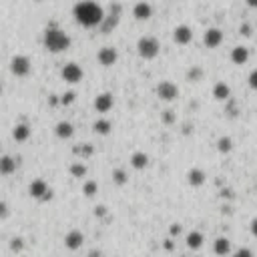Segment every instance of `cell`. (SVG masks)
I'll return each mask as SVG.
<instances>
[{
	"label": "cell",
	"mask_w": 257,
	"mask_h": 257,
	"mask_svg": "<svg viewBox=\"0 0 257 257\" xmlns=\"http://www.w3.org/2000/svg\"><path fill=\"white\" fill-rule=\"evenodd\" d=\"M73 14H75V20L84 28L100 26L102 20H105V10L95 0H80V2H77L73 8Z\"/></svg>",
	"instance_id": "6da1fadb"
},
{
	"label": "cell",
	"mask_w": 257,
	"mask_h": 257,
	"mask_svg": "<svg viewBox=\"0 0 257 257\" xmlns=\"http://www.w3.org/2000/svg\"><path fill=\"white\" fill-rule=\"evenodd\" d=\"M42 42H44V48L50 50V53H64V50L71 48V37L57 26H50L44 30Z\"/></svg>",
	"instance_id": "7a4b0ae2"
},
{
	"label": "cell",
	"mask_w": 257,
	"mask_h": 257,
	"mask_svg": "<svg viewBox=\"0 0 257 257\" xmlns=\"http://www.w3.org/2000/svg\"><path fill=\"white\" fill-rule=\"evenodd\" d=\"M137 53L145 60H153L161 53V44L155 37H141L139 42H137Z\"/></svg>",
	"instance_id": "3957f363"
},
{
	"label": "cell",
	"mask_w": 257,
	"mask_h": 257,
	"mask_svg": "<svg viewBox=\"0 0 257 257\" xmlns=\"http://www.w3.org/2000/svg\"><path fill=\"white\" fill-rule=\"evenodd\" d=\"M30 71H32V62H30L28 57H24V55H16V57H12V60H10V73H12L16 79H24V77H28Z\"/></svg>",
	"instance_id": "277c9868"
},
{
	"label": "cell",
	"mask_w": 257,
	"mask_h": 257,
	"mask_svg": "<svg viewBox=\"0 0 257 257\" xmlns=\"http://www.w3.org/2000/svg\"><path fill=\"white\" fill-rule=\"evenodd\" d=\"M28 195L32 199H39V201H50L53 199V191L48 189V183L44 179H34L28 185Z\"/></svg>",
	"instance_id": "5b68a950"
},
{
	"label": "cell",
	"mask_w": 257,
	"mask_h": 257,
	"mask_svg": "<svg viewBox=\"0 0 257 257\" xmlns=\"http://www.w3.org/2000/svg\"><path fill=\"white\" fill-rule=\"evenodd\" d=\"M82 77H84V71H82V66L77 64V62H68V64H64V66L60 68V79H62L64 82H68V84L80 82Z\"/></svg>",
	"instance_id": "8992f818"
},
{
	"label": "cell",
	"mask_w": 257,
	"mask_h": 257,
	"mask_svg": "<svg viewBox=\"0 0 257 257\" xmlns=\"http://www.w3.org/2000/svg\"><path fill=\"white\" fill-rule=\"evenodd\" d=\"M157 97L165 102H171V100H175L179 97V89H177V84L175 82H171V80H161L157 84Z\"/></svg>",
	"instance_id": "52a82bcc"
},
{
	"label": "cell",
	"mask_w": 257,
	"mask_h": 257,
	"mask_svg": "<svg viewBox=\"0 0 257 257\" xmlns=\"http://www.w3.org/2000/svg\"><path fill=\"white\" fill-rule=\"evenodd\" d=\"M97 60L102 66H113L119 60V50L115 46H102L99 53H97Z\"/></svg>",
	"instance_id": "ba28073f"
},
{
	"label": "cell",
	"mask_w": 257,
	"mask_h": 257,
	"mask_svg": "<svg viewBox=\"0 0 257 257\" xmlns=\"http://www.w3.org/2000/svg\"><path fill=\"white\" fill-rule=\"evenodd\" d=\"M221 42H223V30L221 28H207L203 34V44L207 48H217Z\"/></svg>",
	"instance_id": "9c48e42d"
},
{
	"label": "cell",
	"mask_w": 257,
	"mask_h": 257,
	"mask_svg": "<svg viewBox=\"0 0 257 257\" xmlns=\"http://www.w3.org/2000/svg\"><path fill=\"white\" fill-rule=\"evenodd\" d=\"M115 105V97L111 93H100L97 99H95V111L100 113V115H107Z\"/></svg>",
	"instance_id": "30bf717a"
},
{
	"label": "cell",
	"mask_w": 257,
	"mask_h": 257,
	"mask_svg": "<svg viewBox=\"0 0 257 257\" xmlns=\"http://www.w3.org/2000/svg\"><path fill=\"white\" fill-rule=\"evenodd\" d=\"M173 40H175V44H179V46H187V44L193 40V30L187 26V24L177 26V28L173 30Z\"/></svg>",
	"instance_id": "8fae6325"
},
{
	"label": "cell",
	"mask_w": 257,
	"mask_h": 257,
	"mask_svg": "<svg viewBox=\"0 0 257 257\" xmlns=\"http://www.w3.org/2000/svg\"><path fill=\"white\" fill-rule=\"evenodd\" d=\"M82 243H84V235H82V231H79V229L68 231L66 237H64V245H66V249H71V251L80 249Z\"/></svg>",
	"instance_id": "7c38bea8"
},
{
	"label": "cell",
	"mask_w": 257,
	"mask_h": 257,
	"mask_svg": "<svg viewBox=\"0 0 257 257\" xmlns=\"http://www.w3.org/2000/svg\"><path fill=\"white\" fill-rule=\"evenodd\" d=\"M133 16L137 20H149L153 16V6L149 2H145V0H141V2H137L133 6Z\"/></svg>",
	"instance_id": "4fadbf2b"
},
{
	"label": "cell",
	"mask_w": 257,
	"mask_h": 257,
	"mask_svg": "<svg viewBox=\"0 0 257 257\" xmlns=\"http://www.w3.org/2000/svg\"><path fill=\"white\" fill-rule=\"evenodd\" d=\"M16 167H19V163H16L14 157H10V155H2V157H0V175L8 177V175L16 173Z\"/></svg>",
	"instance_id": "5bb4252c"
},
{
	"label": "cell",
	"mask_w": 257,
	"mask_h": 257,
	"mask_svg": "<svg viewBox=\"0 0 257 257\" xmlns=\"http://www.w3.org/2000/svg\"><path fill=\"white\" fill-rule=\"evenodd\" d=\"M30 127L26 125V123H19L14 129H12V139L16 141V143H26L28 141V137H30Z\"/></svg>",
	"instance_id": "9a60e30c"
},
{
	"label": "cell",
	"mask_w": 257,
	"mask_h": 257,
	"mask_svg": "<svg viewBox=\"0 0 257 257\" xmlns=\"http://www.w3.org/2000/svg\"><path fill=\"white\" fill-rule=\"evenodd\" d=\"M55 135L59 137V139H62V141L71 139V137L75 135V127H73V123H68V121H60V123L55 127Z\"/></svg>",
	"instance_id": "2e32d148"
},
{
	"label": "cell",
	"mask_w": 257,
	"mask_h": 257,
	"mask_svg": "<svg viewBox=\"0 0 257 257\" xmlns=\"http://www.w3.org/2000/svg\"><path fill=\"white\" fill-rule=\"evenodd\" d=\"M205 179H207V177H205V173H203L199 167H193L189 173H187V181H189V185L195 187V189H197V187H203L205 185Z\"/></svg>",
	"instance_id": "e0dca14e"
},
{
	"label": "cell",
	"mask_w": 257,
	"mask_h": 257,
	"mask_svg": "<svg viewBox=\"0 0 257 257\" xmlns=\"http://www.w3.org/2000/svg\"><path fill=\"white\" fill-rule=\"evenodd\" d=\"M131 167L137 169V171L147 169V167H149V157H147V153H143V151L133 153V157H131Z\"/></svg>",
	"instance_id": "ac0fdd59"
},
{
	"label": "cell",
	"mask_w": 257,
	"mask_h": 257,
	"mask_svg": "<svg viewBox=\"0 0 257 257\" xmlns=\"http://www.w3.org/2000/svg\"><path fill=\"white\" fill-rule=\"evenodd\" d=\"M231 251V241L227 237H217L215 239V243H213V253L219 255V257H223Z\"/></svg>",
	"instance_id": "d6986e66"
},
{
	"label": "cell",
	"mask_w": 257,
	"mask_h": 257,
	"mask_svg": "<svg viewBox=\"0 0 257 257\" xmlns=\"http://www.w3.org/2000/svg\"><path fill=\"white\" fill-rule=\"evenodd\" d=\"M249 60V50L245 46H235L231 50V62L233 64H245Z\"/></svg>",
	"instance_id": "ffe728a7"
},
{
	"label": "cell",
	"mask_w": 257,
	"mask_h": 257,
	"mask_svg": "<svg viewBox=\"0 0 257 257\" xmlns=\"http://www.w3.org/2000/svg\"><path fill=\"white\" fill-rule=\"evenodd\" d=\"M93 131L99 137H107L113 131V125H111V121H107V119H99V121L93 123Z\"/></svg>",
	"instance_id": "44dd1931"
},
{
	"label": "cell",
	"mask_w": 257,
	"mask_h": 257,
	"mask_svg": "<svg viewBox=\"0 0 257 257\" xmlns=\"http://www.w3.org/2000/svg\"><path fill=\"white\" fill-rule=\"evenodd\" d=\"M213 97L217 100H227L231 97V89H229V84L227 82H217L215 87H213Z\"/></svg>",
	"instance_id": "7402d4cb"
},
{
	"label": "cell",
	"mask_w": 257,
	"mask_h": 257,
	"mask_svg": "<svg viewBox=\"0 0 257 257\" xmlns=\"http://www.w3.org/2000/svg\"><path fill=\"white\" fill-rule=\"evenodd\" d=\"M185 241H187V247L193 249V251H197V249L203 247V241H205V239H203V235H201L199 231H191L189 235H187Z\"/></svg>",
	"instance_id": "603a6c76"
},
{
	"label": "cell",
	"mask_w": 257,
	"mask_h": 257,
	"mask_svg": "<svg viewBox=\"0 0 257 257\" xmlns=\"http://www.w3.org/2000/svg\"><path fill=\"white\" fill-rule=\"evenodd\" d=\"M73 153H75V155H79V157L89 159L93 153H95V147H93L91 143H82V145H77V147L73 149Z\"/></svg>",
	"instance_id": "cb8c5ba5"
},
{
	"label": "cell",
	"mask_w": 257,
	"mask_h": 257,
	"mask_svg": "<svg viewBox=\"0 0 257 257\" xmlns=\"http://www.w3.org/2000/svg\"><path fill=\"white\" fill-rule=\"evenodd\" d=\"M217 151L223 153V155H227V153L233 151V141L229 139V137H221V139L217 141Z\"/></svg>",
	"instance_id": "d4e9b609"
},
{
	"label": "cell",
	"mask_w": 257,
	"mask_h": 257,
	"mask_svg": "<svg viewBox=\"0 0 257 257\" xmlns=\"http://www.w3.org/2000/svg\"><path fill=\"white\" fill-rule=\"evenodd\" d=\"M117 24H119V16H109V19H105V20H102V24H100V30L102 32H105V34H109L111 30H115L117 28Z\"/></svg>",
	"instance_id": "484cf974"
},
{
	"label": "cell",
	"mask_w": 257,
	"mask_h": 257,
	"mask_svg": "<svg viewBox=\"0 0 257 257\" xmlns=\"http://www.w3.org/2000/svg\"><path fill=\"white\" fill-rule=\"evenodd\" d=\"M113 181H115V185H119V187H123L127 181H129V175H127V171L125 169H115L113 171Z\"/></svg>",
	"instance_id": "4316f807"
},
{
	"label": "cell",
	"mask_w": 257,
	"mask_h": 257,
	"mask_svg": "<svg viewBox=\"0 0 257 257\" xmlns=\"http://www.w3.org/2000/svg\"><path fill=\"white\" fill-rule=\"evenodd\" d=\"M82 193H84V197H95L99 193V183L97 181H87L82 185Z\"/></svg>",
	"instance_id": "83f0119b"
},
{
	"label": "cell",
	"mask_w": 257,
	"mask_h": 257,
	"mask_svg": "<svg viewBox=\"0 0 257 257\" xmlns=\"http://www.w3.org/2000/svg\"><path fill=\"white\" fill-rule=\"evenodd\" d=\"M71 175L75 179H82L84 175H87V167H84L82 163H73L71 165Z\"/></svg>",
	"instance_id": "f1b7e54d"
},
{
	"label": "cell",
	"mask_w": 257,
	"mask_h": 257,
	"mask_svg": "<svg viewBox=\"0 0 257 257\" xmlns=\"http://www.w3.org/2000/svg\"><path fill=\"white\" fill-rule=\"evenodd\" d=\"M8 247H10L12 253H20L24 249V239L22 237H12L10 243H8Z\"/></svg>",
	"instance_id": "f546056e"
},
{
	"label": "cell",
	"mask_w": 257,
	"mask_h": 257,
	"mask_svg": "<svg viewBox=\"0 0 257 257\" xmlns=\"http://www.w3.org/2000/svg\"><path fill=\"white\" fill-rule=\"evenodd\" d=\"M187 79H189L191 82L201 80V79H203V68H199V66H191L189 71H187Z\"/></svg>",
	"instance_id": "4dcf8cb0"
},
{
	"label": "cell",
	"mask_w": 257,
	"mask_h": 257,
	"mask_svg": "<svg viewBox=\"0 0 257 257\" xmlns=\"http://www.w3.org/2000/svg\"><path fill=\"white\" fill-rule=\"evenodd\" d=\"M161 121H163L165 125H173V123H175V113H173V111H165V113L161 115Z\"/></svg>",
	"instance_id": "1f68e13d"
},
{
	"label": "cell",
	"mask_w": 257,
	"mask_h": 257,
	"mask_svg": "<svg viewBox=\"0 0 257 257\" xmlns=\"http://www.w3.org/2000/svg\"><path fill=\"white\" fill-rule=\"evenodd\" d=\"M75 99H77L75 93H64V95L60 97V105H73Z\"/></svg>",
	"instance_id": "d6a6232c"
},
{
	"label": "cell",
	"mask_w": 257,
	"mask_h": 257,
	"mask_svg": "<svg viewBox=\"0 0 257 257\" xmlns=\"http://www.w3.org/2000/svg\"><path fill=\"white\" fill-rule=\"evenodd\" d=\"M8 213H10V209H8L6 201H2V199H0V221H2V219H6V217H8Z\"/></svg>",
	"instance_id": "836d02e7"
},
{
	"label": "cell",
	"mask_w": 257,
	"mask_h": 257,
	"mask_svg": "<svg viewBox=\"0 0 257 257\" xmlns=\"http://www.w3.org/2000/svg\"><path fill=\"white\" fill-rule=\"evenodd\" d=\"M233 257H253V253H251V249H247V247H241V249L235 251Z\"/></svg>",
	"instance_id": "e575fe53"
},
{
	"label": "cell",
	"mask_w": 257,
	"mask_h": 257,
	"mask_svg": "<svg viewBox=\"0 0 257 257\" xmlns=\"http://www.w3.org/2000/svg\"><path fill=\"white\" fill-rule=\"evenodd\" d=\"M181 231H183V227H181L179 223H173V225L169 227V235H171V237H177Z\"/></svg>",
	"instance_id": "d590c367"
},
{
	"label": "cell",
	"mask_w": 257,
	"mask_h": 257,
	"mask_svg": "<svg viewBox=\"0 0 257 257\" xmlns=\"http://www.w3.org/2000/svg\"><path fill=\"white\" fill-rule=\"evenodd\" d=\"M249 87H251L253 91H257V68L249 75Z\"/></svg>",
	"instance_id": "8d00e7d4"
},
{
	"label": "cell",
	"mask_w": 257,
	"mask_h": 257,
	"mask_svg": "<svg viewBox=\"0 0 257 257\" xmlns=\"http://www.w3.org/2000/svg\"><path fill=\"white\" fill-rule=\"evenodd\" d=\"M227 115H233V117L239 115V111H237V107H235V102H229V105H227Z\"/></svg>",
	"instance_id": "74e56055"
},
{
	"label": "cell",
	"mask_w": 257,
	"mask_h": 257,
	"mask_svg": "<svg viewBox=\"0 0 257 257\" xmlns=\"http://www.w3.org/2000/svg\"><path fill=\"white\" fill-rule=\"evenodd\" d=\"M241 34L243 37H251V26L245 22V24H241Z\"/></svg>",
	"instance_id": "f35d334b"
},
{
	"label": "cell",
	"mask_w": 257,
	"mask_h": 257,
	"mask_svg": "<svg viewBox=\"0 0 257 257\" xmlns=\"http://www.w3.org/2000/svg\"><path fill=\"white\" fill-rule=\"evenodd\" d=\"M105 213H107V207H95V215L97 217H102Z\"/></svg>",
	"instance_id": "ab89813d"
},
{
	"label": "cell",
	"mask_w": 257,
	"mask_h": 257,
	"mask_svg": "<svg viewBox=\"0 0 257 257\" xmlns=\"http://www.w3.org/2000/svg\"><path fill=\"white\" fill-rule=\"evenodd\" d=\"M251 233H253V237L257 239V217L251 221Z\"/></svg>",
	"instance_id": "60d3db41"
},
{
	"label": "cell",
	"mask_w": 257,
	"mask_h": 257,
	"mask_svg": "<svg viewBox=\"0 0 257 257\" xmlns=\"http://www.w3.org/2000/svg\"><path fill=\"white\" fill-rule=\"evenodd\" d=\"M163 245H165V249H167V251H173V247H175V243L171 241V239H167V241H165Z\"/></svg>",
	"instance_id": "b9f144b4"
},
{
	"label": "cell",
	"mask_w": 257,
	"mask_h": 257,
	"mask_svg": "<svg viewBox=\"0 0 257 257\" xmlns=\"http://www.w3.org/2000/svg\"><path fill=\"white\" fill-rule=\"evenodd\" d=\"M249 8H257V0H245Z\"/></svg>",
	"instance_id": "7bdbcfd3"
},
{
	"label": "cell",
	"mask_w": 257,
	"mask_h": 257,
	"mask_svg": "<svg viewBox=\"0 0 257 257\" xmlns=\"http://www.w3.org/2000/svg\"><path fill=\"white\" fill-rule=\"evenodd\" d=\"M89 257H102V255H100V251H91Z\"/></svg>",
	"instance_id": "ee69618b"
},
{
	"label": "cell",
	"mask_w": 257,
	"mask_h": 257,
	"mask_svg": "<svg viewBox=\"0 0 257 257\" xmlns=\"http://www.w3.org/2000/svg\"><path fill=\"white\" fill-rule=\"evenodd\" d=\"M0 95H2V84H0Z\"/></svg>",
	"instance_id": "f6af8a7d"
}]
</instances>
